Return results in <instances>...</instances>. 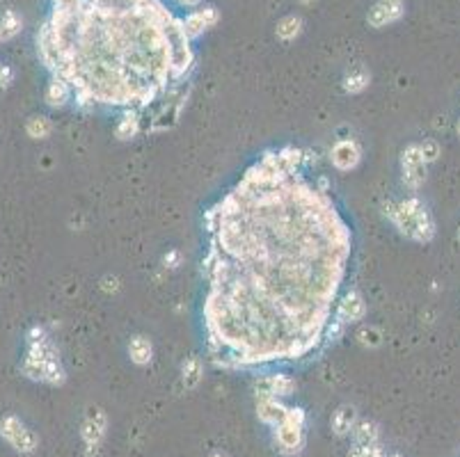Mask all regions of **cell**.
Wrapping results in <instances>:
<instances>
[{"label":"cell","mask_w":460,"mask_h":457,"mask_svg":"<svg viewBox=\"0 0 460 457\" xmlns=\"http://www.w3.org/2000/svg\"><path fill=\"white\" fill-rule=\"evenodd\" d=\"M257 396H272V398H287L295 394V379H291L289 375H268L264 379H259L257 387Z\"/></svg>","instance_id":"13"},{"label":"cell","mask_w":460,"mask_h":457,"mask_svg":"<svg viewBox=\"0 0 460 457\" xmlns=\"http://www.w3.org/2000/svg\"><path fill=\"white\" fill-rule=\"evenodd\" d=\"M357 341L362 343L364 347H378L382 343V332L378 327H362L357 332Z\"/></svg>","instance_id":"25"},{"label":"cell","mask_w":460,"mask_h":457,"mask_svg":"<svg viewBox=\"0 0 460 457\" xmlns=\"http://www.w3.org/2000/svg\"><path fill=\"white\" fill-rule=\"evenodd\" d=\"M128 357L136 366H147L153 359V343L147 339L145 334H136L128 341Z\"/></svg>","instance_id":"18"},{"label":"cell","mask_w":460,"mask_h":457,"mask_svg":"<svg viewBox=\"0 0 460 457\" xmlns=\"http://www.w3.org/2000/svg\"><path fill=\"white\" fill-rule=\"evenodd\" d=\"M142 130V117L136 107H126V112L122 115V119L117 122V128H115V135L117 140H122V142H128V140H133L140 135Z\"/></svg>","instance_id":"16"},{"label":"cell","mask_w":460,"mask_h":457,"mask_svg":"<svg viewBox=\"0 0 460 457\" xmlns=\"http://www.w3.org/2000/svg\"><path fill=\"white\" fill-rule=\"evenodd\" d=\"M211 457H227V455L223 451H215V453H211Z\"/></svg>","instance_id":"32"},{"label":"cell","mask_w":460,"mask_h":457,"mask_svg":"<svg viewBox=\"0 0 460 457\" xmlns=\"http://www.w3.org/2000/svg\"><path fill=\"white\" fill-rule=\"evenodd\" d=\"M330 162L332 167L339 172H350L355 169L359 162H362V147H359L355 140H339L334 147L330 149Z\"/></svg>","instance_id":"9"},{"label":"cell","mask_w":460,"mask_h":457,"mask_svg":"<svg viewBox=\"0 0 460 457\" xmlns=\"http://www.w3.org/2000/svg\"><path fill=\"white\" fill-rule=\"evenodd\" d=\"M19 30H21V19L16 12L9 9V12L0 16V39H12Z\"/></svg>","instance_id":"24"},{"label":"cell","mask_w":460,"mask_h":457,"mask_svg":"<svg viewBox=\"0 0 460 457\" xmlns=\"http://www.w3.org/2000/svg\"><path fill=\"white\" fill-rule=\"evenodd\" d=\"M37 53L78 107H149L195 64L183 19L160 0H53Z\"/></svg>","instance_id":"2"},{"label":"cell","mask_w":460,"mask_h":457,"mask_svg":"<svg viewBox=\"0 0 460 457\" xmlns=\"http://www.w3.org/2000/svg\"><path fill=\"white\" fill-rule=\"evenodd\" d=\"M21 371L35 382H44L51 387H60L67 379V371H64L60 362L58 347L41 325L30 327L26 334V357L24 364H21Z\"/></svg>","instance_id":"3"},{"label":"cell","mask_w":460,"mask_h":457,"mask_svg":"<svg viewBox=\"0 0 460 457\" xmlns=\"http://www.w3.org/2000/svg\"><path fill=\"white\" fill-rule=\"evenodd\" d=\"M355 423H357V411H355V407L342 405V407H339V409L334 411V414H332V432L337 434V437H346V434L353 432Z\"/></svg>","instance_id":"19"},{"label":"cell","mask_w":460,"mask_h":457,"mask_svg":"<svg viewBox=\"0 0 460 457\" xmlns=\"http://www.w3.org/2000/svg\"><path fill=\"white\" fill-rule=\"evenodd\" d=\"M346 457H387V455L380 448V443H374V446H353Z\"/></svg>","instance_id":"26"},{"label":"cell","mask_w":460,"mask_h":457,"mask_svg":"<svg viewBox=\"0 0 460 457\" xmlns=\"http://www.w3.org/2000/svg\"><path fill=\"white\" fill-rule=\"evenodd\" d=\"M355 446H374L380 443V430L374 421H357L353 428Z\"/></svg>","instance_id":"21"},{"label":"cell","mask_w":460,"mask_h":457,"mask_svg":"<svg viewBox=\"0 0 460 457\" xmlns=\"http://www.w3.org/2000/svg\"><path fill=\"white\" fill-rule=\"evenodd\" d=\"M371 83V73L367 67H362V64H355V67H350L344 75V92L346 94H362L367 87Z\"/></svg>","instance_id":"17"},{"label":"cell","mask_w":460,"mask_h":457,"mask_svg":"<svg viewBox=\"0 0 460 457\" xmlns=\"http://www.w3.org/2000/svg\"><path fill=\"white\" fill-rule=\"evenodd\" d=\"M220 14H218V9L213 5H206V7H200V9H193V12L183 19V28H185V35L193 39H197L200 35H204L206 30H211Z\"/></svg>","instance_id":"11"},{"label":"cell","mask_w":460,"mask_h":457,"mask_svg":"<svg viewBox=\"0 0 460 457\" xmlns=\"http://www.w3.org/2000/svg\"><path fill=\"white\" fill-rule=\"evenodd\" d=\"M456 133H458V137H460V122H458V126H456Z\"/></svg>","instance_id":"33"},{"label":"cell","mask_w":460,"mask_h":457,"mask_svg":"<svg viewBox=\"0 0 460 457\" xmlns=\"http://www.w3.org/2000/svg\"><path fill=\"white\" fill-rule=\"evenodd\" d=\"M200 3H202V0H179L181 7H197Z\"/></svg>","instance_id":"31"},{"label":"cell","mask_w":460,"mask_h":457,"mask_svg":"<svg viewBox=\"0 0 460 457\" xmlns=\"http://www.w3.org/2000/svg\"><path fill=\"white\" fill-rule=\"evenodd\" d=\"M344 330H346V325L339 320V318H334L332 322H327V327H325V339L327 341H339L342 339V334H344Z\"/></svg>","instance_id":"28"},{"label":"cell","mask_w":460,"mask_h":457,"mask_svg":"<svg viewBox=\"0 0 460 457\" xmlns=\"http://www.w3.org/2000/svg\"><path fill=\"white\" fill-rule=\"evenodd\" d=\"M0 437L12 446L14 451L26 453V455L35 453L37 443H39L37 434L16 416H5L3 421H0Z\"/></svg>","instance_id":"8"},{"label":"cell","mask_w":460,"mask_h":457,"mask_svg":"<svg viewBox=\"0 0 460 457\" xmlns=\"http://www.w3.org/2000/svg\"><path fill=\"white\" fill-rule=\"evenodd\" d=\"M405 3L403 0H376V5L369 9L367 21L371 28H385L397 23L405 12Z\"/></svg>","instance_id":"10"},{"label":"cell","mask_w":460,"mask_h":457,"mask_svg":"<svg viewBox=\"0 0 460 457\" xmlns=\"http://www.w3.org/2000/svg\"><path fill=\"white\" fill-rule=\"evenodd\" d=\"M44 99H46V105L53 107V110H58V107H64L71 99H73V90L67 80L58 78V75H53L48 87H46V94H44Z\"/></svg>","instance_id":"15"},{"label":"cell","mask_w":460,"mask_h":457,"mask_svg":"<svg viewBox=\"0 0 460 457\" xmlns=\"http://www.w3.org/2000/svg\"><path fill=\"white\" fill-rule=\"evenodd\" d=\"M426 167L429 162L424 160L419 142L408 145L401 151V181L410 192H417L426 183Z\"/></svg>","instance_id":"6"},{"label":"cell","mask_w":460,"mask_h":457,"mask_svg":"<svg viewBox=\"0 0 460 457\" xmlns=\"http://www.w3.org/2000/svg\"><path fill=\"white\" fill-rule=\"evenodd\" d=\"M382 215L392 222L397 231L412 243L429 245L435 238V220L419 197H405L401 201H382Z\"/></svg>","instance_id":"4"},{"label":"cell","mask_w":460,"mask_h":457,"mask_svg":"<svg viewBox=\"0 0 460 457\" xmlns=\"http://www.w3.org/2000/svg\"><path fill=\"white\" fill-rule=\"evenodd\" d=\"M389 457H401V455H389Z\"/></svg>","instance_id":"34"},{"label":"cell","mask_w":460,"mask_h":457,"mask_svg":"<svg viewBox=\"0 0 460 457\" xmlns=\"http://www.w3.org/2000/svg\"><path fill=\"white\" fill-rule=\"evenodd\" d=\"M12 78H14L12 69H9V67H3V64H0V90H5V87H9V83H12Z\"/></svg>","instance_id":"30"},{"label":"cell","mask_w":460,"mask_h":457,"mask_svg":"<svg viewBox=\"0 0 460 457\" xmlns=\"http://www.w3.org/2000/svg\"><path fill=\"white\" fill-rule=\"evenodd\" d=\"M202 377H204V364H202V359L197 357V354H193V357L185 359L183 366H181V384H183L185 389H197V387H200V382H202Z\"/></svg>","instance_id":"20"},{"label":"cell","mask_w":460,"mask_h":457,"mask_svg":"<svg viewBox=\"0 0 460 457\" xmlns=\"http://www.w3.org/2000/svg\"><path fill=\"white\" fill-rule=\"evenodd\" d=\"M289 407L284 405L280 398L272 396H257V416L259 421H264L266 426H280V423L287 419Z\"/></svg>","instance_id":"14"},{"label":"cell","mask_w":460,"mask_h":457,"mask_svg":"<svg viewBox=\"0 0 460 457\" xmlns=\"http://www.w3.org/2000/svg\"><path fill=\"white\" fill-rule=\"evenodd\" d=\"M26 130H28V135H30V137L44 140V137H48V135H51L53 124H51V119H48V117H30V119H28V124H26Z\"/></svg>","instance_id":"23"},{"label":"cell","mask_w":460,"mask_h":457,"mask_svg":"<svg viewBox=\"0 0 460 457\" xmlns=\"http://www.w3.org/2000/svg\"><path fill=\"white\" fill-rule=\"evenodd\" d=\"M419 149H421V154H424V160L429 162H435L437 156H440V145L435 142V140H424V142H419Z\"/></svg>","instance_id":"27"},{"label":"cell","mask_w":460,"mask_h":457,"mask_svg":"<svg viewBox=\"0 0 460 457\" xmlns=\"http://www.w3.org/2000/svg\"><path fill=\"white\" fill-rule=\"evenodd\" d=\"M275 32H277V37L282 41H291V39H295L302 32V19L300 16H293V14L291 16H284V19L277 21Z\"/></svg>","instance_id":"22"},{"label":"cell","mask_w":460,"mask_h":457,"mask_svg":"<svg viewBox=\"0 0 460 457\" xmlns=\"http://www.w3.org/2000/svg\"><path fill=\"white\" fill-rule=\"evenodd\" d=\"M458 238H460V228H458Z\"/></svg>","instance_id":"35"},{"label":"cell","mask_w":460,"mask_h":457,"mask_svg":"<svg viewBox=\"0 0 460 457\" xmlns=\"http://www.w3.org/2000/svg\"><path fill=\"white\" fill-rule=\"evenodd\" d=\"M163 266L170 268V270H177L181 266V252H179V249H172V252H168L165 256H163Z\"/></svg>","instance_id":"29"},{"label":"cell","mask_w":460,"mask_h":457,"mask_svg":"<svg viewBox=\"0 0 460 457\" xmlns=\"http://www.w3.org/2000/svg\"><path fill=\"white\" fill-rule=\"evenodd\" d=\"M305 411L300 407H289L287 419L275 426V439L282 455H298L305 448Z\"/></svg>","instance_id":"5"},{"label":"cell","mask_w":460,"mask_h":457,"mask_svg":"<svg viewBox=\"0 0 460 457\" xmlns=\"http://www.w3.org/2000/svg\"><path fill=\"white\" fill-rule=\"evenodd\" d=\"M108 434V416L101 407H90L87 414L83 419V426H81V437L85 443V455L87 457H94L101 448V443Z\"/></svg>","instance_id":"7"},{"label":"cell","mask_w":460,"mask_h":457,"mask_svg":"<svg viewBox=\"0 0 460 457\" xmlns=\"http://www.w3.org/2000/svg\"><path fill=\"white\" fill-rule=\"evenodd\" d=\"M364 315H367V302L362 298V293L357 290H348L334 309V318H339L344 325L362 320Z\"/></svg>","instance_id":"12"},{"label":"cell","mask_w":460,"mask_h":457,"mask_svg":"<svg viewBox=\"0 0 460 457\" xmlns=\"http://www.w3.org/2000/svg\"><path fill=\"white\" fill-rule=\"evenodd\" d=\"M327 192L266 151L206 211L202 315L215 366L300 359L321 345L353 249Z\"/></svg>","instance_id":"1"}]
</instances>
